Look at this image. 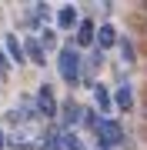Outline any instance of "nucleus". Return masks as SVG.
Wrapping results in <instances>:
<instances>
[{
    "label": "nucleus",
    "instance_id": "obj_1",
    "mask_svg": "<svg viewBox=\"0 0 147 150\" xmlns=\"http://www.w3.org/2000/svg\"><path fill=\"white\" fill-rule=\"evenodd\" d=\"M57 70H60V77H64V83H70V87L80 83L84 57H80V50H77L74 43H64V47L57 50Z\"/></svg>",
    "mask_w": 147,
    "mask_h": 150
},
{
    "label": "nucleus",
    "instance_id": "obj_2",
    "mask_svg": "<svg viewBox=\"0 0 147 150\" xmlns=\"http://www.w3.org/2000/svg\"><path fill=\"white\" fill-rule=\"evenodd\" d=\"M94 134H97L100 150H114V147L124 144V127H120L117 120H110V117H100L97 127H94Z\"/></svg>",
    "mask_w": 147,
    "mask_h": 150
},
{
    "label": "nucleus",
    "instance_id": "obj_3",
    "mask_svg": "<svg viewBox=\"0 0 147 150\" xmlns=\"http://www.w3.org/2000/svg\"><path fill=\"white\" fill-rule=\"evenodd\" d=\"M37 113H40V117H47V120L60 113V103H57L54 90H50V83H40V90H37Z\"/></svg>",
    "mask_w": 147,
    "mask_h": 150
},
{
    "label": "nucleus",
    "instance_id": "obj_4",
    "mask_svg": "<svg viewBox=\"0 0 147 150\" xmlns=\"http://www.w3.org/2000/svg\"><path fill=\"white\" fill-rule=\"evenodd\" d=\"M80 120H84V107L77 100H64L60 103V123H64V130H74Z\"/></svg>",
    "mask_w": 147,
    "mask_h": 150
},
{
    "label": "nucleus",
    "instance_id": "obj_5",
    "mask_svg": "<svg viewBox=\"0 0 147 150\" xmlns=\"http://www.w3.org/2000/svg\"><path fill=\"white\" fill-rule=\"evenodd\" d=\"M94 40H97V23L84 17V20L77 23V40H74V47H77V50H80V47H90Z\"/></svg>",
    "mask_w": 147,
    "mask_h": 150
},
{
    "label": "nucleus",
    "instance_id": "obj_6",
    "mask_svg": "<svg viewBox=\"0 0 147 150\" xmlns=\"http://www.w3.org/2000/svg\"><path fill=\"white\" fill-rule=\"evenodd\" d=\"M23 54H27L37 67H47V47L40 43V37H27L23 40Z\"/></svg>",
    "mask_w": 147,
    "mask_h": 150
},
{
    "label": "nucleus",
    "instance_id": "obj_7",
    "mask_svg": "<svg viewBox=\"0 0 147 150\" xmlns=\"http://www.w3.org/2000/svg\"><path fill=\"white\" fill-rule=\"evenodd\" d=\"M94 43H97V50H110V47H114V43H117L114 23H100V27H97V40H94Z\"/></svg>",
    "mask_w": 147,
    "mask_h": 150
},
{
    "label": "nucleus",
    "instance_id": "obj_8",
    "mask_svg": "<svg viewBox=\"0 0 147 150\" xmlns=\"http://www.w3.org/2000/svg\"><path fill=\"white\" fill-rule=\"evenodd\" d=\"M77 23H80L77 7H60V10H57V27H60V30H74Z\"/></svg>",
    "mask_w": 147,
    "mask_h": 150
},
{
    "label": "nucleus",
    "instance_id": "obj_9",
    "mask_svg": "<svg viewBox=\"0 0 147 150\" xmlns=\"http://www.w3.org/2000/svg\"><path fill=\"white\" fill-rule=\"evenodd\" d=\"M114 107H117V110H134V90H131V83H120V87H117Z\"/></svg>",
    "mask_w": 147,
    "mask_h": 150
},
{
    "label": "nucleus",
    "instance_id": "obj_10",
    "mask_svg": "<svg viewBox=\"0 0 147 150\" xmlns=\"http://www.w3.org/2000/svg\"><path fill=\"white\" fill-rule=\"evenodd\" d=\"M94 100H97V110H100V113H110V110H114V97H110V90H107L104 83L94 87Z\"/></svg>",
    "mask_w": 147,
    "mask_h": 150
},
{
    "label": "nucleus",
    "instance_id": "obj_11",
    "mask_svg": "<svg viewBox=\"0 0 147 150\" xmlns=\"http://www.w3.org/2000/svg\"><path fill=\"white\" fill-rule=\"evenodd\" d=\"M7 60H13V64H23V60H27L20 37H7Z\"/></svg>",
    "mask_w": 147,
    "mask_h": 150
},
{
    "label": "nucleus",
    "instance_id": "obj_12",
    "mask_svg": "<svg viewBox=\"0 0 147 150\" xmlns=\"http://www.w3.org/2000/svg\"><path fill=\"white\" fill-rule=\"evenodd\" d=\"M44 150H64V137H60V130H47V134H44Z\"/></svg>",
    "mask_w": 147,
    "mask_h": 150
},
{
    "label": "nucleus",
    "instance_id": "obj_13",
    "mask_svg": "<svg viewBox=\"0 0 147 150\" xmlns=\"http://www.w3.org/2000/svg\"><path fill=\"white\" fill-rule=\"evenodd\" d=\"M64 150H87V147L80 144V137L74 130H64Z\"/></svg>",
    "mask_w": 147,
    "mask_h": 150
},
{
    "label": "nucleus",
    "instance_id": "obj_14",
    "mask_svg": "<svg viewBox=\"0 0 147 150\" xmlns=\"http://www.w3.org/2000/svg\"><path fill=\"white\" fill-rule=\"evenodd\" d=\"M120 54H124L127 64H134V60H137V57H134V43H131V40H124V43H120Z\"/></svg>",
    "mask_w": 147,
    "mask_h": 150
},
{
    "label": "nucleus",
    "instance_id": "obj_15",
    "mask_svg": "<svg viewBox=\"0 0 147 150\" xmlns=\"http://www.w3.org/2000/svg\"><path fill=\"white\" fill-rule=\"evenodd\" d=\"M40 43H44V47H54V43H57V33L54 30H40Z\"/></svg>",
    "mask_w": 147,
    "mask_h": 150
},
{
    "label": "nucleus",
    "instance_id": "obj_16",
    "mask_svg": "<svg viewBox=\"0 0 147 150\" xmlns=\"http://www.w3.org/2000/svg\"><path fill=\"white\" fill-rule=\"evenodd\" d=\"M7 74H10V64H7V54H4V50H0V80H4Z\"/></svg>",
    "mask_w": 147,
    "mask_h": 150
},
{
    "label": "nucleus",
    "instance_id": "obj_17",
    "mask_svg": "<svg viewBox=\"0 0 147 150\" xmlns=\"http://www.w3.org/2000/svg\"><path fill=\"white\" fill-rule=\"evenodd\" d=\"M7 147V137H4V127H0V150Z\"/></svg>",
    "mask_w": 147,
    "mask_h": 150
},
{
    "label": "nucleus",
    "instance_id": "obj_18",
    "mask_svg": "<svg viewBox=\"0 0 147 150\" xmlns=\"http://www.w3.org/2000/svg\"><path fill=\"white\" fill-rule=\"evenodd\" d=\"M144 120H147V103H144Z\"/></svg>",
    "mask_w": 147,
    "mask_h": 150
}]
</instances>
